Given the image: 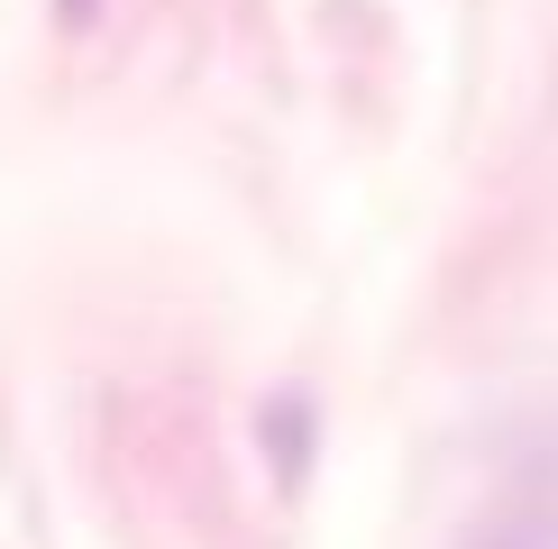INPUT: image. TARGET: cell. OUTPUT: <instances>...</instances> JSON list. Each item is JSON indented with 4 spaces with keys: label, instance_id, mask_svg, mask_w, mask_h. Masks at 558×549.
Segmentation results:
<instances>
[{
    "label": "cell",
    "instance_id": "obj_1",
    "mask_svg": "<svg viewBox=\"0 0 558 549\" xmlns=\"http://www.w3.org/2000/svg\"><path fill=\"white\" fill-rule=\"evenodd\" d=\"M64 10H92V0H64Z\"/></svg>",
    "mask_w": 558,
    "mask_h": 549
}]
</instances>
